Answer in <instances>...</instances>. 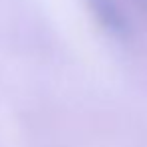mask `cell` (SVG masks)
I'll return each mask as SVG.
<instances>
[{"mask_svg":"<svg viewBox=\"0 0 147 147\" xmlns=\"http://www.w3.org/2000/svg\"><path fill=\"white\" fill-rule=\"evenodd\" d=\"M87 2L93 10L95 18L103 24V28H107L117 38L129 36V22L115 0H87Z\"/></svg>","mask_w":147,"mask_h":147,"instance_id":"cell-1","label":"cell"},{"mask_svg":"<svg viewBox=\"0 0 147 147\" xmlns=\"http://www.w3.org/2000/svg\"><path fill=\"white\" fill-rule=\"evenodd\" d=\"M137 2H139V6H141V10L147 14V0H137Z\"/></svg>","mask_w":147,"mask_h":147,"instance_id":"cell-2","label":"cell"}]
</instances>
